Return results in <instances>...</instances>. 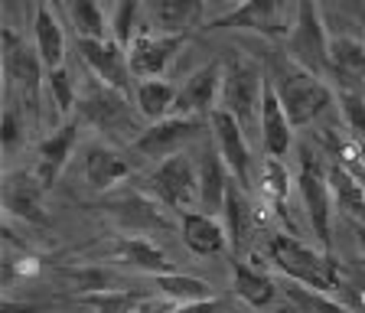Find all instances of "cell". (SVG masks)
Masks as SVG:
<instances>
[{
	"mask_svg": "<svg viewBox=\"0 0 365 313\" xmlns=\"http://www.w3.org/2000/svg\"><path fill=\"white\" fill-rule=\"evenodd\" d=\"M43 193H46V186L39 183V176L33 173V170L10 173L7 183H4V206H7V215L26 222V225L46 229V225H49V212H46V206H43Z\"/></svg>",
	"mask_w": 365,
	"mask_h": 313,
	"instance_id": "obj_15",
	"label": "cell"
},
{
	"mask_svg": "<svg viewBox=\"0 0 365 313\" xmlns=\"http://www.w3.org/2000/svg\"><path fill=\"white\" fill-rule=\"evenodd\" d=\"M176 98H180V88L167 78H140L134 88V105L144 121L170 118L176 111Z\"/></svg>",
	"mask_w": 365,
	"mask_h": 313,
	"instance_id": "obj_26",
	"label": "cell"
},
{
	"mask_svg": "<svg viewBox=\"0 0 365 313\" xmlns=\"http://www.w3.org/2000/svg\"><path fill=\"white\" fill-rule=\"evenodd\" d=\"M222 310H225L222 297H205V300H186V304L167 307L163 313H222Z\"/></svg>",
	"mask_w": 365,
	"mask_h": 313,
	"instance_id": "obj_39",
	"label": "cell"
},
{
	"mask_svg": "<svg viewBox=\"0 0 365 313\" xmlns=\"http://www.w3.org/2000/svg\"><path fill=\"white\" fill-rule=\"evenodd\" d=\"M66 277H72L76 284H82V294H88V290H105V287H111V277H108V271H98V267L66 271Z\"/></svg>",
	"mask_w": 365,
	"mask_h": 313,
	"instance_id": "obj_38",
	"label": "cell"
},
{
	"mask_svg": "<svg viewBox=\"0 0 365 313\" xmlns=\"http://www.w3.org/2000/svg\"><path fill=\"white\" fill-rule=\"evenodd\" d=\"M261 193H264V199H271L277 209L284 206V199H287V193H290V173L284 170L281 157H267L264 160V167H261Z\"/></svg>",
	"mask_w": 365,
	"mask_h": 313,
	"instance_id": "obj_35",
	"label": "cell"
},
{
	"mask_svg": "<svg viewBox=\"0 0 365 313\" xmlns=\"http://www.w3.org/2000/svg\"><path fill=\"white\" fill-rule=\"evenodd\" d=\"M336 105H339L342 121H346V128H349L352 138L365 140V98L362 95L352 92V88H342V92L336 95Z\"/></svg>",
	"mask_w": 365,
	"mask_h": 313,
	"instance_id": "obj_36",
	"label": "cell"
},
{
	"mask_svg": "<svg viewBox=\"0 0 365 313\" xmlns=\"http://www.w3.org/2000/svg\"><path fill=\"white\" fill-rule=\"evenodd\" d=\"M287 297H290V304H294L300 313H352L349 307L336 304L329 294H323V290H313V287H307V284H297V281L287 287Z\"/></svg>",
	"mask_w": 365,
	"mask_h": 313,
	"instance_id": "obj_33",
	"label": "cell"
},
{
	"mask_svg": "<svg viewBox=\"0 0 365 313\" xmlns=\"http://www.w3.org/2000/svg\"><path fill=\"white\" fill-rule=\"evenodd\" d=\"M329 39L333 36L327 33L317 0H300L297 20L287 33V59L323 76V72H329Z\"/></svg>",
	"mask_w": 365,
	"mask_h": 313,
	"instance_id": "obj_4",
	"label": "cell"
},
{
	"mask_svg": "<svg viewBox=\"0 0 365 313\" xmlns=\"http://www.w3.org/2000/svg\"><path fill=\"white\" fill-rule=\"evenodd\" d=\"M297 190H300V202H304V212L310 219V229L317 235L319 248L329 252V242H333V190H329L327 173L319 170V163L313 160V153L304 150V160H300V176H297Z\"/></svg>",
	"mask_w": 365,
	"mask_h": 313,
	"instance_id": "obj_10",
	"label": "cell"
},
{
	"mask_svg": "<svg viewBox=\"0 0 365 313\" xmlns=\"http://www.w3.org/2000/svg\"><path fill=\"white\" fill-rule=\"evenodd\" d=\"M186 36H173V33H153V30H137V36L128 43V59L130 72L137 78H160L170 69V62L182 49Z\"/></svg>",
	"mask_w": 365,
	"mask_h": 313,
	"instance_id": "obj_12",
	"label": "cell"
},
{
	"mask_svg": "<svg viewBox=\"0 0 365 313\" xmlns=\"http://www.w3.org/2000/svg\"><path fill=\"white\" fill-rule=\"evenodd\" d=\"M196 170H199V209L222 215L225 193H228V186H232V170H228L225 157L219 153V147H215V150L205 147L196 157Z\"/></svg>",
	"mask_w": 365,
	"mask_h": 313,
	"instance_id": "obj_21",
	"label": "cell"
},
{
	"mask_svg": "<svg viewBox=\"0 0 365 313\" xmlns=\"http://www.w3.org/2000/svg\"><path fill=\"white\" fill-rule=\"evenodd\" d=\"M78 46V59L85 62V69L91 72V78L111 85L118 92L130 95V59H128V46L118 43L114 36H105V39H95V36H78L76 39Z\"/></svg>",
	"mask_w": 365,
	"mask_h": 313,
	"instance_id": "obj_11",
	"label": "cell"
},
{
	"mask_svg": "<svg viewBox=\"0 0 365 313\" xmlns=\"http://www.w3.org/2000/svg\"><path fill=\"white\" fill-rule=\"evenodd\" d=\"M264 78L261 72L245 59L225 62V78H222L219 108L232 111L242 121L245 130H255L261 121V101H264Z\"/></svg>",
	"mask_w": 365,
	"mask_h": 313,
	"instance_id": "obj_8",
	"label": "cell"
},
{
	"mask_svg": "<svg viewBox=\"0 0 365 313\" xmlns=\"http://www.w3.org/2000/svg\"><path fill=\"white\" fill-rule=\"evenodd\" d=\"M209 124L215 130V140H219V153L225 157L228 170L235 176L238 183L248 190L251 186V150H248V130L242 128L232 111L225 108H215L212 115H209Z\"/></svg>",
	"mask_w": 365,
	"mask_h": 313,
	"instance_id": "obj_14",
	"label": "cell"
},
{
	"mask_svg": "<svg viewBox=\"0 0 365 313\" xmlns=\"http://www.w3.org/2000/svg\"><path fill=\"white\" fill-rule=\"evenodd\" d=\"M43 4H49V7H66V0H43Z\"/></svg>",
	"mask_w": 365,
	"mask_h": 313,
	"instance_id": "obj_42",
	"label": "cell"
},
{
	"mask_svg": "<svg viewBox=\"0 0 365 313\" xmlns=\"http://www.w3.org/2000/svg\"><path fill=\"white\" fill-rule=\"evenodd\" d=\"M258 134L261 144H264L267 157H287L290 147H294V121L284 111L281 95L271 82L264 85V101H261V121H258Z\"/></svg>",
	"mask_w": 365,
	"mask_h": 313,
	"instance_id": "obj_19",
	"label": "cell"
},
{
	"mask_svg": "<svg viewBox=\"0 0 365 313\" xmlns=\"http://www.w3.org/2000/svg\"><path fill=\"white\" fill-rule=\"evenodd\" d=\"M137 14H140V0H118V7H114L111 36L118 43H124V46L137 36Z\"/></svg>",
	"mask_w": 365,
	"mask_h": 313,
	"instance_id": "obj_37",
	"label": "cell"
},
{
	"mask_svg": "<svg viewBox=\"0 0 365 313\" xmlns=\"http://www.w3.org/2000/svg\"><path fill=\"white\" fill-rule=\"evenodd\" d=\"M202 16H205V0H157V4H153L157 33L190 36V30Z\"/></svg>",
	"mask_w": 365,
	"mask_h": 313,
	"instance_id": "obj_27",
	"label": "cell"
},
{
	"mask_svg": "<svg viewBox=\"0 0 365 313\" xmlns=\"http://www.w3.org/2000/svg\"><path fill=\"white\" fill-rule=\"evenodd\" d=\"M78 115H82L85 124H91V128L101 130V134H111V138L128 134L130 144H134V140L140 138V130H144V128H137L140 111H137V105H130V95L118 92V88L98 82V78H95V82L88 85V92H82V98H78Z\"/></svg>",
	"mask_w": 365,
	"mask_h": 313,
	"instance_id": "obj_3",
	"label": "cell"
},
{
	"mask_svg": "<svg viewBox=\"0 0 365 313\" xmlns=\"http://www.w3.org/2000/svg\"><path fill=\"white\" fill-rule=\"evenodd\" d=\"M4 76H7V88L20 92L26 98V108H33V118H39V98H43L46 85V62L39 59L36 46H26L10 26H4Z\"/></svg>",
	"mask_w": 365,
	"mask_h": 313,
	"instance_id": "obj_5",
	"label": "cell"
},
{
	"mask_svg": "<svg viewBox=\"0 0 365 313\" xmlns=\"http://www.w3.org/2000/svg\"><path fill=\"white\" fill-rule=\"evenodd\" d=\"M329 72L349 82H365V43L356 36H333L329 39Z\"/></svg>",
	"mask_w": 365,
	"mask_h": 313,
	"instance_id": "obj_29",
	"label": "cell"
},
{
	"mask_svg": "<svg viewBox=\"0 0 365 313\" xmlns=\"http://www.w3.org/2000/svg\"><path fill=\"white\" fill-rule=\"evenodd\" d=\"M356 245H359V255H362V261H365V222H359V229H356Z\"/></svg>",
	"mask_w": 365,
	"mask_h": 313,
	"instance_id": "obj_41",
	"label": "cell"
},
{
	"mask_svg": "<svg viewBox=\"0 0 365 313\" xmlns=\"http://www.w3.org/2000/svg\"><path fill=\"white\" fill-rule=\"evenodd\" d=\"M222 222H225L228 238H232V248L245 252L251 245V235H255V206H251L248 190L242 183L228 186L225 206H222Z\"/></svg>",
	"mask_w": 365,
	"mask_h": 313,
	"instance_id": "obj_24",
	"label": "cell"
},
{
	"mask_svg": "<svg viewBox=\"0 0 365 313\" xmlns=\"http://www.w3.org/2000/svg\"><path fill=\"white\" fill-rule=\"evenodd\" d=\"M180 235H182V245L196 258H215V255H222L232 245L225 222L215 212H202V209H186L180 215Z\"/></svg>",
	"mask_w": 365,
	"mask_h": 313,
	"instance_id": "obj_16",
	"label": "cell"
},
{
	"mask_svg": "<svg viewBox=\"0 0 365 313\" xmlns=\"http://www.w3.org/2000/svg\"><path fill=\"white\" fill-rule=\"evenodd\" d=\"M78 128H82V118H72V121H66L62 128H56L49 138L39 140V147H36V167H33V173L39 176V183H43L46 190L59 180V173L66 170L68 157L76 153Z\"/></svg>",
	"mask_w": 365,
	"mask_h": 313,
	"instance_id": "obj_17",
	"label": "cell"
},
{
	"mask_svg": "<svg viewBox=\"0 0 365 313\" xmlns=\"http://www.w3.org/2000/svg\"><path fill=\"white\" fill-rule=\"evenodd\" d=\"M82 173L95 193H108L130 176V160L111 144H88L82 153Z\"/></svg>",
	"mask_w": 365,
	"mask_h": 313,
	"instance_id": "obj_20",
	"label": "cell"
},
{
	"mask_svg": "<svg viewBox=\"0 0 365 313\" xmlns=\"http://www.w3.org/2000/svg\"><path fill=\"white\" fill-rule=\"evenodd\" d=\"M66 16L72 30H76V36H95V39L111 36L108 16L98 0H66Z\"/></svg>",
	"mask_w": 365,
	"mask_h": 313,
	"instance_id": "obj_31",
	"label": "cell"
},
{
	"mask_svg": "<svg viewBox=\"0 0 365 313\" xmlns=\"http://www.w3.org/2000/svg\"><path fill=\"white\" fill-rule=\"evenodd\" d=\"M271 85L277 88V95H281V105L290 115L294 128H304V124L317 121L336 101L333 88L323 82V76L304 69V66H297V62H287Z\"/></svg>",
	"mask_w": 365,
	"mask_h": 313,
	"instance_id": "obj_2",
	"label": "cell"
},
{
	"mask_svg": "<svg viewBox=\"0 0 365 313\" xmlns=\"http://www.w3.org/2000/svg\"><path fill=\"white\" fill-rule=\"evenodd\" d=\"M232 290H235L238 300H245L255 310L271 307L274 297H277V284L264 271H258V267H251L248 261H238V258L232 261Z\"/></svg>",
	"mask_w": 365,
	"mask_h": 313,
	"instance_id": "obj_25",
	"label": "cell"
},
{
	"mask_svg": "<svg viewBox=\"0 0 365 313\" xmlns=\"http://www.w3.org/2000/svg\"><path fill=\"white\" fill-rule=\"evenodd\" d=\"M105 209L121 222L124 229H170V212L153 193H124V196L105 202Z\"/></svg>",
	"mask_w": 365,
	"mask_h": 313,
	"instance_id": "obj_18",
	"label": "cell"
},
{
	"mask_svg": "<svg viewBox=\"0 0 365 313\" xmlns=\"http://www.w3.org/2000/svg\"><path fill=\"white\" fill-rule=\"evenodd\" d=\"M153 284L163 297L176 300V304H186V300H205L215 297L212 287L202 281V277H190V274H176V271H163V274H153Z\"/></svg>",
	"mask_w": 365,
	"mask_h": 313,
	"instance_id": "obj_32",
	"label": "cell"
},
{
	"mask_svg": "<svg viewBox=\"0 0 365 313\" xmlns=\"http://www.w3.org/2000/svg\"><path fill=\"white\" fill-rule=\"evenodd\" d=\"M300 0H242L212 20V30H251L264 36H287L297 20Z\"/></svg>",
	"mask_w": 365,
	"mask_h": 313,
	"instance_id": "obj_7",
	"label": "cell"
},
{
	"mask_svg": "<svg viewBox=\"0 0 365 313\" xmlns=\"http://www.w3.org/2000/svg\"><path fill=\"white\" fill-rule=\"evenodd\" d=\"M267 258L277 271L290 277L297 284H307L313 290H323V294H333L336 287L342 284V265L333 258V255L323 248H310L300 238L294 235H274L267 242Z\"/></svg>",
	"mask_w": 365,
	"mask_h": 313,
	"instance_id": "obj_1",
	"label": "cell"
},
{
	"mask_svg": "<svg viewBox=\"0 0 365 313\" xmlns=\"http://www.w3.org/2000/svg\"><path fill=\"white\" fill-rule=\"evenodd\" d=\"M222 78H225V66H222V62H205L196 72H190V78L180 85V98H176L173 115L209 118L215 108H219Z\"/></svg>",
	"mask_w": 365,
	"mask_h": 313,
	"instance_id": "obj_13",
	"label": "cell"
},
{
	"mask_svg": "<svg viewBox=\"0 0 365 313\" xmlns=\"http://www.w3.org/2000/svg\"><path fill=\"white\" fill-rule=\"evenodd\" d=\"M327 180L333 190L336 206L356 222H365V186L359 183L356 170H349L346 163H329L327 167Z\"/></svg>",
	"mask_w": 365,
	"mask_h": 313,
	"instance_id": "obj_28",
	"label": "cell"
},
{
	"mask_svg": "<svg viewBox=\"0 0 365 313\" xmlns=\"http://www.w3.org/2000/svg\"><path fill=\"white\" fill-rule=\"evenodd\" d=\"M205 128V118L199 115H170V118H160V121H150L144 130H140V138L130 144V150L137 157H144V160H167L173 153L186 150V144L202 134Z\"/></svg>",
	"mask_w": 365,
	"mask_h": 313,
	"instance_id": "obj_9",
	"label": "cell"
},
{
	"mask_svg": "<svg viewBox=\"0 0 365 313\" xmlns=\"http://www.w3.org/2000/svg\"><path fill=\"white\" fill-rule=\"evenodd\" d=\"M147 193L170 206L173 212H186L199 202V170L186 150L173 153L167 160H160L153 173L147 176Z\"/></svg>",
	"mask_w": 365,
	"mask_h": 313,
	"instance_id": "obj_6",
	"label": "cell"
},
{
	"mask_svg": "<svg viewBox=\"0 0 365 313\" xmlns=\"http://www.w3.org/2000/svg\"><path fill=\"white\" fill-rule=\"evenodd\" d=\"M111 258L118 261V265H128L150 277L163 274V271H173V261L167 258V252L144 235H121L111 245Z\"/></svg>",
	"mask_w": 365,
	"mask_h": 313,
	"instance_id": "obj_22",
	"label": "cell"
},
{
	"mask_svg": "<svg viewBox=\"0 0 365 313\" xmlns=\"http://www.w3.org/2000/svg\"><path fill=\"white\" fill-rule=\"evenodd\" d=\"M20 140V115H16V108L10 105L4 111V147H14Z\"/></svg>",
	"mask_w": 365,
	"mask_h": 313,
	"instance_id": "obj_40",
	"label": "cell"
},
{
	"mask_svg": "<svg viewBox=\"0 0 365 313\" xmlns=\"http://www.w3.org/2000/svg\"><path fill=\"white\" fill-rule=\"evenodd\" d=\"M46 88H49V98L59 115H72V108L78 105V92H76V78L66 72V66L46 72Z\"/></svg>",
	"mask_w": 365,
	"mask_h": 313,
	"instance_id": "obj_34",
	"label": "cell"
},
{
	"mask_svg": "<svg viewBox=\"0 0 365 313\" xmlns=\"http://www.w3.org/2000/svg\"><path fill=\"white\" fill-rule=\"evenodd\" d=\"M33 46H36L39 59L46 62V69L66 66V30H62L59 14L43 0L33 14Z\"/></svg>",
	"mask_w": 365,
	"mask_h": 313,
	"instance_id": "obj_23",
	"label": "cell"
},
{
	"mask_svg": "<svg viewBox=\"0 0 365 313\" xmlns=\"http://www.w3.org/2000/svg\"><path fill=\"white\" fill-rule=\"evenodd\" d=\"M78 304L91 307L95 313H140L147 307V297L137 290L124 287H105V290H88L78 294Z\"/></svg>",
	"mask_w": 365,
	"mask_h": 313,
	"instance_id": "obj_30",
	"label": "cell"
}]
</instances>
